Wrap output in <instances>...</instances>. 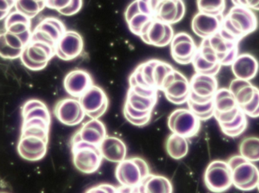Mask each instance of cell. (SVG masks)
I'll return each instance as SVG.
<instances>
[{
  "label": "cell",
  "instance_id": "11",
  "mask_svg": "<svg viewBox=\"0 0 259 193\" xmlns=\"http://www.w3.org/2000/svg\"><path fill=\"white\" fill-rule=\"evenodd\" d=\"M204 182L208 190L224 193L233 186L231 170L228 162L214 160L210 162L204 174Z\"/></svg>",
  "mask_w": 259,
  "mask_h": 193
},
{
  "label": "cell",
  "instance_id": "15",
  "mask_svg": "<svg viewBox=\"0 0 259 193\" xmlns=\"http://www.w3.org/2000/svg\"><path fill=\"white\" fill-rule=\"evenodd\" d=\"M190 93L188 100L197 103L213 100V97L219 90V83L215 77L197 73L190 79Z\"/></svg>",
  "mask_w": 259,
  "mask_h": 193
},
{
  "label": "cell",
  "instance_id": "24",
  "mask_svg": "<svg viewBox=\"0 0 259 193\" xmlns=\"http://www.w3.org/2000/svg\"><path fill=\"white\" fill-rule=\"evenodd\" d=\"M106 136L104 123L99 119H91L82 124L74 134L71 142H83L99 147Z\"/></svg>",
  "mask_w": 259,
  "mask_h": 193
},
{
  "label": "cell",
  "instance_id": "17",
  "mask_svg": "<svg viewBox=\"0 0 259 193\" xmlns=\"http://www.w3.org/2000/svg\"><path fill=\"white\" fill-rule=\"evenodd\" d=\"M67 31L63 23L54 17L44 18L32 31V41L45 42L56 48L64 33Z\"/></svg>",
  "mask_w": 259,
  "mask_h": 193
},
{
  "label": "cell",
  "instance_id": "18",
  "mask_svg": "<svg viewBox=\"0 0 259 193\" xmlns=\"http://www.w3.org/2000/svg\"><path fill=\"white\" fill-rule=\"evenodd\" d=\"M54 115L61 123L68 126L77 125L86 116L78 99L73 97L59 100L55 106Z\"/></svg>",
  "mask_w": 259,
  "mask_h": 193
},
{
  "label": "cell",
  "instance_id": "30",
  "mask_svg": "<svg viewBox=\"0 0 259 193\" xmlns=\"http://www.w3.org/2000/svg\"><path fill=\"white\" fill-rule=\"evenodd\" d=\"M6 32L20 36L30 42L31 39V21L20 12H11L5 20Z\"/></svg>",
  "mask_w": 259,
  "mask_h": 193
},
{
  "label": "cell",
  "instance_id": "1",
  "mask_svg": "<svg viewBox=\"0 0 259 193\" xmlns=\"http://www.w3.org/2000/svg\"><path fill=\"white\" fill-rule=\"evenodd\" d=\"M213 103L214 117L225 135L237 133L243 128L247 117L237 106L229 89H219L213 97Z\"/></svg>",
  "mask_w": 259,
  "mask_h": 193
},
{
  "label": "cell",
  "instance_id": "26",
  "mask_svg": "<svg viewBox=\"0 0 259 193\" xmlns=\"http://www.w3.org/2000/svg\"><path fill=\"white\" fill-rule=\"evenodd\" d=\"M63 85L70 96L78 99L94 86V81L89 73L83 70H74L67 74Z\"/></svg>",
  "mask_w": 259,
  "mask_h": 193
},
{
  "label": "cell",
  "instance_id": "45",
  "mask_svg": "<svg viewBox=\"0 0 259 193\" xmlns=\"http://www.w3.org/2000/svg\"><path fill=\"white\" fill-rule=\"evenodd\" d=\"M0 193H7V192H0Z\"/></svg>",
  "mask_w": 259,
  "mask_h": 193
},
{
  "label": "cell",
  "instance_id": "9",
  "mask_svg": "<svg viewBox=\"0 0 259 193\" xmlns=\"http://www.w3.org/2000/svg\"><path fill=\"white\" fill-rule=\"evenodd\" d=\"M73 163L81 173L91 174L98 171L103 158L97 146L83 142H71Z\"/></svg>",
  "mask_w": 259,
  "mask_h": 193
},
{
  "label": "cell",
  "instance_id": "12",
  "mask_svg": "<svg viewBox=\"0 0 259 193\" xmlns=\"http://www.w3.org/2000/svg\"><path fill=\"white\" fill-rule=\"evenodd\" d=\"M167 125L172 133L188 139L197 135L201 121L190 109L181 108L175 109L169 115Z\"/></svg>",
  "mask_w": 259,
  "mask_h": 193
},
{
  "label": "cell",
  "instance_id": "33",
  "mask_svg": "<svg viewBox=\"0 0 259 193\" xmlns=\"http://www.w3.org/2000/svg\"><path fill=\"white\" fill-rule=\"evenodd\" d=\"M240 156L249 162H259V138L248 137L240 143Z\"/></svg>",
  "mask_w": 259,
  "mask_h": 193
},
{
  "label": "cell",
  "instance_id": "40",
  "mask_svg": "<svg viewBox=\"0 0 259 193\" xmlns=\"http://www.w3.org/2000/svg\"><path fill=\"white\" fill-rule=\"evenodd\" d=\"M15 1L0 0V21L7 18L11 13V10L15 6Z\"/></svg>",
  "mask_w": 259,
  "mask_h": 193
},
{
  "label": "cell",
  "instance_id": "42",
  "mask_svg": "<svg viewBox=\"0 0 259 193\" xmlns=\"http://www.w3.org/2000/svg\"><path fill=\"white\" fill-rule=\"evenodd\" d=\"M233 3L236 5L244 6L251 10L259 11V0L258 1H233Z\"/></svg>",
  "mask_w": 259,
  "mask_h": 193
},
{
  "label": "cell",
  "instance_id": "2",
  "mask_svg": "<svg viewBox=\"0 0 259 193\" xmlns=\"http://www.w3.org/2000/svg\"><path fill=\"white\" fill-rule=\"evenodd\" d=\"M158 92L139 86H130L124 106L126 119L139 127L148 124L158 100Z\"/></svg>",
  "mask_w": 259,
  "mask_h": 193
},
{
  "label": "cell",
  "instance_id": "8",
  "mask_svg": "<svg viewBox=\"0 0 259 193\" xmlns=\"http://www.w3.org/2000/svg\"><path fill=\"white\" fill-rule=\"evenodd\" d=\"M157 1H134L127 6L124 18L130 30L137 36H141L148 24L155 18Z\"/></svg>",
  "mask_w": 259,
  "mask_h": 193
},
{
  "label": "cell",
  "instance_id": "34",
  "mask_svg": "<svg viewBox=\"0 0 259 193\" xmlns=\"http://www.w3.org/2000/svg\"><path fill=\"white\" fill-rule=\"evenodd\" d=\"M15 7L17 12H20L31 20L44 10L46 7V3L45 1L18 0L15 1Z\"/></svg>",
  "mask_w": 259,
  "mask_h": 193
},
{
  "label": "cell",
  "instance_id": "35",
  "mask_svg": "<svg viewBox=\"0 0 259 193\" xmlns=\"http://www.w3.org/2000/svg\"><path fill=\"white\" fill-rule=\"evenodd\" d=\"M189 109L199 118L200 121H206L214 116V103L213 100L203 103L187 100Z\"/></svg>",
  "mask_w": 259,
  "mask_h": 193
},
{
  "label": "cell",
  "instance_id": "25",
  "mask_svg": "<svg viewBox=\"0 0 259 193\" xmlns=\"http://www.w3.org/2000/svg\"><path fill=\"white\" fill-rule=\"evenodd\" d=\"M185 11V5L181 0L157 1L155 9V18L172 25L183 19Z\"/></svg>",
  "mask_w": 259,
  "mask_h": 193
},
{
  "label": "cell",
  "instance_id": "28",
  "mask_svg": "<svg viewBox=\"0 0 259 193\" xmlns=\"http://www.w3.org/2000/svg\"><path fill=\"white\" fill-rule=\"evenodd\" d=\"M231 67L236 79L246 81L255 78L259 71L258 60L248 53L239 54Z\"/></svg>",
  "mask_w": 259,
  "mask_h": 193
},
{
  "label": "cell",
  "instance_id": "37",
  "mask_svg": "<svg viewBox=\"0 0 259 193\" xmlns=\"http://www.w3.org/2000/svg\"><path fill=\"white\" fill-rule=\"evenodd\" d=\"M22 52L14 50L6 44L3 33L0 34V57L8 60H15L21 57Z\"/></svg>",
  "mask_w": 259,
  "mask_h": 193
},
{
  "label": "cell",
  "instance_id": "41",
  "mask_svg": "<svg viewBox=\"0 0 259 193\" xmlns=\"http://www.w3.org/2000/svg\"><path fill=\"white\" fill-rule=\"evenodd\" d=\"M70 1L71 0H49L45 1L46 7L60 12L62 9L68 6Z\"/></svg>",
  "mask_w": 259,
  "mask_h": 193
},
{
  "label": "cell",
  "instance_id": "5",
  "mask_svg": "<svg viewBox=\"0 0 259 193\" xmlns=\"http://www.w3.org/2000/svg\"><path fill=\"white\" fill-rule=\"evenodd\" d=\"M231 170L233 185L244 192L256 189L259 177L258 167L241 156H232L228 161Z\"/></svg>",
  "mask_w": 259,
  "mask_h": 193
},
{
  "label": "cell",
  "instance_id": "7",
  "mask_svg": "<svg viewBox=\"0 0 259 193\" xmlns=\"http://www.w3.org/2000/svg\"><path fill=\"white\" fill-rule=\"evenodd\" d=\"M229 90L235 97L237 106L246 116L259 117V89L249 81L234 79Z\"/></svg>",
  "mask_w": 259,
  "mask_h": 193
},
{
  "label": "cell",
  "instance_id": "39",
  "mask_svg": "<svg viewBox=\"0 0 259 193\" xmlns=\"http://www.w3.org/2000/svg\"><path fill=\"white\" fill-rule=\"evenodd\" d=\"M85 193H117V187L110 184L103 183L91 187Z\"/></svg>",
  "mask_w": 259,
  "mask_h": 193
},
{
  "label": "cell",
  "instance_id": "44",
  "mask_svg": "<svg viewBox=\"0 0 259 193\" xmlns=\"http://www.w3.org/2000/svg\"><path fill=\"white\" fill-rule=\"evenodd\" d=\"M257 189H258V190L259 192V177H258V185H257Z\"/></svg>",
  "mask_w": 259,
  "mask_h": 193
},
{
  "label": "cell",
  "instance_id": "6",
  "mask_svg": "<svg viewBox=\"0 0 259 193\" xmlns=\"http://www.w3.org/2000/svg\"><path fill=\"white\" fill-rule=\"evenodd\" d=\"M150 174L147 162L140 157L124 159L117 165L115 177L120 184L125 187L135 188L142 185Z\"/></svg>",
  "mask_w": 259,
  "mask_h": 193
},
{
  "label": "cell",
  "instance_id": "21",
  "mask_svg": "<svg viewBox=\"0 0 259 193\" xmlns=\"http://www.w3.org/2000/svg\"><path fill=\"white\" fill-rule=\"evenodd\" d=\"M49 140L36 136H20L18 153L22 159L29 162H37L45 157Z\"/></svg>",
  "mask_w": 259,
  "mask_h": 193
},
{
  "label": "cell",
  "instance_id": "4",
  "mask_svg": "<svg viewBox=\"0 0 259 193\" xmlns=\"http://www.w3.org/2000/svg\"><path fill=\"white\" fill-rule=\"evenodd\" d=\"M258 21L253 11L244 6L234 4L226 15H224L220 31L233 40L240 42L258 28Z\"/></svg>",
  "mask_w": 259,
  "mask_h": 193
},
{
  "label": "cell",
  "instance_id": "29",
  "mask_svg": "<svg viewBox=\"0 0 259 193\" xmlns=\"http://www.w3.org/2000/svg\"><path fill=\"white\" fill-rule=\"evenodd\" d=\"M102 157L109 162L119 164L127 159V147L122 140L113 136H106L99 146Z\"/></svg>",
  "mask_w": 259,
  "mask_h": 193
},
{
  "label": "cell",
  "instance_id": "20",
  "mask_svg": "<svg viewBox=\"0 0 259 193\" xmlns=\"http://www.w3.org/2000/svg\"><path fill=\"white\" fill-rule=\"evenodd\" d=\"M174 36L171 25L155 18L148 24L140 37L145 43L153 46L164 47L170 44Z\"/></svg>",
  "mask_w": 259,
  "mask_h": 193
},
{
  "label": "cell",
  "instance_id": "32",
  "mask_svg": "<svg viewBox=\"0 0 259 193\" xmlns=\"http://www.w3.org/2000/svg\"><path fill=\"white\" fill-rule=\"evenodd\" d=\"M166 151L174 159H181L187 156L189 144L187 138L176 134H170L166 141Z\"/></svg>",
  "mask_w": 259,
  "mask_h": 193
},
{
  "label": "cell",
  "instance_id": "13",
  "mask_svg": "<svg viewBox=\"0 0 259 193\" xmlns=\"http://www.w3.org/2000/svg\"><path fill=\"white\" fill-rule=\"evenodd\" d=\"M208 45L222 67L231 66L239 54V43L219 31L214 36L202 39Z\"/></svg>",
  "mask_w": 259,
  "mask_h": 193
},
{
  "label": "cell",
  "instance_id": "14",
  "mask_svg": "<svg viewBox=\"0 0 259 193\" xmlns=\"http://www.w3.org/2000/svg\"><path fill=\"white\" fill-rule=\"evenodd\" d=\"M161 91L170 103L182 104L187 103L190 96V81L181 73L174 70L166 79Z\"/></svg>",
  "mask_w": 259,
  "mask_h": 193
},
{
  "label": "cell",
  "instance_id": "10",
  "mask_svg": "<svg viewBox=\"0 0 259 193\" xmlns=\"http://www.w3.org/2000/svg\"><path fill=\"white\" fill-rule=\"evenodd\" d=\"M56 55V48L45 42L32 41L24 47L21 54V62L27 69L33 71L44 70L50 60Z\"/></svg>",
  "mask_w": 259,
  "mask_h": 193
},
{
  "label": "cell",
  "instance_id": "27",
  "mask_svg": "<svg viewBox=\"0 0 259 193\" xmlns=\"http://www.w3.org/2000/svg\"><path fill=\"white\" fill-rule=\"evenodd\" d=\"M223 18L224 15L214 16L199 12L192 20V30L195 34L203 39L211 37L220 31Z\"/></svg>",
  "mask_w": 259,
  "mask_h": 193
},
{
  "label": "cell",
  "instance_id": "19",
  "mask_svg": "<svg viewBox=\"0 0 259 193\" xmlns=\"http://www.w3.org/2000/svg\"><path fill=\"white\" fill-rule=\"evenodd\" d=\"M197 49V45L193 38L184 32L175 35L170 42L172 58L180 65L192 63Z\"/></svg>",
  "mask_w": 259,
  "mask_h": 193
},
{
  "label": "cell",
  "instance_id": "22",
  "mask_svg": "<svg viewBox=\"0 0 259 193\" xmlns=\"http://www.w3.org/2000/svg\"><path fill=\"white\" fill-rule=\"evenodd\" d=\"M82 36L74 30H67L56 45V55L63 60H72L83 52Z\"/></svg>",
  "mask_w": 259,
  "mask_h": 193
},
{
  "label": "cell",
  "instance_id": "23",
  "mask_svg": "<svg viewBox=\"0 0 259 193\" xmlns=\"http://www.w3.org/2000/svg\"><path fill=\"white\" fill-rule=\"evenodd\" d=\"M195 71L197 74L215 77L222 68L211 48L202 40L198 47L197 51L192 61Z\"/></svg>",
  "mask_w": 259,
  "mask_h": 193
},
{
  "label": "cell",
  "instance_id": "3",
  "mask_svg": "<svg viewBox=\"0 0 259 193\" xmlns=\"http://www.w3.org/2000/svg\"><path fill=\"white\" fill-rule=\"evenodd\" d=\"M21 136H36L49 140L51 115L44 102L36 99L27 100L21 109Z\"/></svg>",
  "mask_w": 259,
  "mask_h": 193
},
{
  "label": "cell",
  "instance_id": "43",
  "mask_svg": "<svg viewBox=\"0 0 259 193\" xmlns=\"http://www.w3.org/2000/svg\"><path fill=\"white\" fill-rule=\"evenodd\" d=\"M117 193H143L140 186L135 188L125 187V186H119L117 187Z\"/></svg>",
  "mask_w": 259,
  "mask_h": 193
},
{
  "label": "cell",
  "instance_id": "31",
  "mask_svg": "<svg viewBox=\"0 0 259 193\" xmlns=\"http://www.w3.org/2000/svg\"><path fill=\"white\" fill-rule=\"evenodd\" d=\"M140 188L143 193H173L171 182L167 177L157 174H149Z\"/></svg>",
  "mask_w": 259,
  "mask_h": 193
},
{
  "label": "cell",
  "instance_id": "16",
  "mask_svg": "<svg viewBox=\"0 0 259 193\" xmlns=\"http://www.w3.org/2000/svg\"><path fill=\"white\" fill-rule=\"evenodd\" d=\"M78 100L85 114L91 119H99L104 115L109 106V99L106 92L95 85L79 97Z\"/></svg>",
  "mask_w": 259,
  "mask_h": 193
},
{
  "label": "cell",
  "instance_id": "38",
  "mask_svg": "<svg viewBox=\"0 0 259 193\" xmlns=\"http://www.w3.org/2000/svg\"><path fill=\"white\" fill-rule=\"evenodd\" d=\"M82 6L83 2L80 0H71L68 6L59 12L65 16H71L77 14L81 9Z\"/></svg>",
  "mask_w": 259,
  "mask_h": 193
},
{
  "label": "cell",
  "instance_id": "36",
  "mask_svg": "<svg viewBox=\"0 0 259 193\" xmlns=\"http://www.w3.org/2000/svg\"><path fill=\"white\" fill-rule=\"evenodd\" d=\"M196 4L199 12L214 15V16H223L224 12L226 8V3L224 0H215V1L199 0L196 2Z\"/></svg>",
  "mask_w": 259,
  "mask_h": 193
}]
</instances>
